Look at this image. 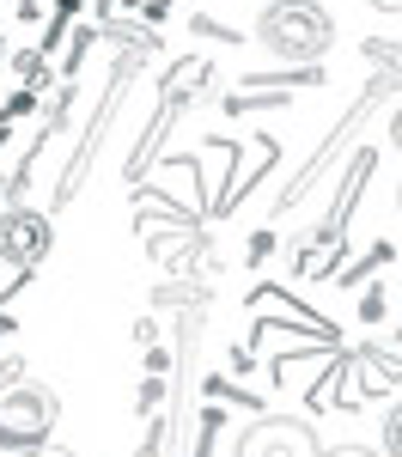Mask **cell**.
<instances>
[{"label": "cell", "mask_w": 402, "mask_h": 457, "mask_svg": "<svg viewBox=\"0 0 402 457\" xmlns=\"http://www.w3.org/2000/svg\"><path fill=\"white\" fill-rule=\"evenodd\" d=\"M256 37L281 55V62H317L329 43H335V19H329L324 0H268L262 19H256Z\"/></svg>", "instance_id": "cell-1"}, {"label": "cell", "mask_w": 402, "mask_h": 457, "mask_svg": "<svg viewBox=\"0 0 402 457\" xmlns=\"http://www.w3.org/2000/svg\"><path fill=\"white\" fill-rule=\"evenodd\" d=\"M55 421H62V396L49 385L19 378V385L0 390V452H37V445H49Z\"/></svg>", "instance_id": "cell-2"}, {"label": "cell", "mask_w": 402, "mask_h": 457, "mask_svg": "<svg viewBox=\"0 0 402 457\" xmlns=\"http://www.w3.org/2000/svg\"><path fill=\"white\" fill-rule=\"evenodd\" d=\"M317 452H324L317 427L299 421V415H256L232 445V457H317Z\"/></svg>", "instance_id": "cell-3"}, {"label": "cell", "mask_w": 402, "mask_h": 457, "mask_svg": "<svg viewBox=\"0 0 402 457\" xmlns=\"http://www.w3.org/2000/svg\"><path fill=\"white\" fill-rule=\"evenodd\" d=\"M49 250H55V226H49V213H43V208L12 202V208L0 213V262H12V269H37Z\"/></svg>", "instance_id": "cell-4"}, {"label": "cell", "mask_w": 402, "mask_h": 457, "mask_svg": "<svg viewBox=\"0 0 402 457\" xmlns=\"http://www.w3.org/2000/svg\"><path fill=\"white\" fill-rule=\"evenodd\" d=\"M360 360H365V385L372 390H397V353L390 348H365Z\"/></svg>", "instance_id": "cell-5"}, {"label": "cell", "mask_w": 402, "mask_h": 457, "mask_svg": "<svg viewBox=\"0 0 402 457\" xmlns=\"http://www.w3.org/2000/svg\"><path fill=\"white\" fill-rule=\"evenodd\" d=\"M390 256H397V245H390V238H378V245L365 250V262H354V269H348V275H335V281H341V287H354V281H365L372 269H384Z\"/></svg>", "instance_id": "cell-6"}, {"label": "cell", "mask_w": 402, "mask_h": 457, "mask_svg": "<svg viewBox=\"0 0 402 457\" xmlns=\"http://www.w3.org/2000/svg\"><path fill=\"white\" fill-rule=\"evenodd\" d=\"M73 25H79V0H62V6H55V19L43 25V55H49V49H55V43H62Z\"/></svg>", "instance_id": "cell-7"}, {"label": "cell", "mask_w": 402, "mask_h": 457, "mask_svg": "<svg viewBox=\"0 0 402 457\" xmlns=\"http://www.w3.org/2000/svg\"><path fill=\"white\" fill-rule=\"evenodd\" d=\"M12 68H19V79H25V92H43V86H49V55H43V49H25Z\"/></svg>", "instance_id": "cell-8"}, {"label": "cell", "mask_w": 402, "mask_h": 457, "mask_svg": "<svg viewBox=\"0 0 402 457\" xmlns=\"http://www.w3.org/2000/svg\"><path fill=\"white\" fill-rule=\"evenodd\" d=\"M92 43H98V25H73V37H68V55H62V73H79V62L92 55Z\"/></svg>", "instance_id": "cell-9"}, {"label": "cell", "mask_w": 402, "mask_h": 457, "mask_svg": "<svg viewBox=\"0 0 402 457\" xmlns=\"http://www.w3.org/2000/svg\"><path fill=\"white\" fill-rule=\"evenodd\" d=\"M244 110H281V92H232L226 116H244Z\"/></svg>", "instance_id": "cell-10"}, {"label": "cell", "mask_w": 402, "mask_h": 457, "mask_svg": "<svg viewBox=\"0 0 402 457\" xmlns=\"http://www.w3.org/2000/svg\"><path fill=\"white\" fill-rule=\"evenodd\" d=\"M384 457H402V409H384Z\"/></svg>", "instance_id": "cell-11"}, {"label": "cell", "mask_w": 402, "mask_h": 457, "mask_svg": "<svg viewBox=\"0 0 402 457\" xmlns=\"http://www.w3.org/2000/svg\"><path fill=\"white\" fill-rule=\"evenodd\" d=\"M214 433H219V409H208V415H201V433H195V452H189V457H208V452H214Z\"/></svg>", "instance_id": "cell-12"}, {"label": "cell", "mask_w": 402, "mask_h": 457, "mask_svg": "<svg viewBox=\"0 0 402 457\" xmlns=\"http://www.w3.org/2000/svg\"><path fill=\"white\" fill-rule=\"evenodd\" d=\"M365 323H384V317H390V293H384V287H372V293H365Z\"/></svg>", "instance_id": "cell-13"}, {"label": "cell", "mask_w": 402, "mask_h": 457, "mask_svg": "<svg viewBox=\"0 0 402 457\" xmlns=\"http://www.w3.org/2000/svg\"><path fill=\"white\" fill-rule=\"evenodd\" d=\"M31 110H37V92H12L6 110H0V122H19V116H31Z\"/></svg>", "instance_id": "cell-14"}, {"label": "cell", "mask_w": 402, "mask_h": 457, "mask_svg": "<svg viewBox=\"0 0 402 457\" xmlns=\"http://www.w3.org/2000/svg\"><path fill=\"white\" fill-rule=\"evenodd\" d=\"M25 378V353H0V390Z\"/></svg>", "instance_id": "cell-15"}, {"label": "cell", "mask_w": 402, "mask_h": 457, "mask_svg": "<svg viewBox=\"0 0 402 457\" xmlns=\"http://www.w3.org/2000/svg\"><path fill=\"white\" fill-rule=\"evenodd\" d=\"M141 457H165V421H152V427H146V439H141Z\"/></svg>", "instance_id": "cell-16"}, {"label": "cell", "mask_w": 402, "mask_h": 457, "mask_svg": "<svg viewBox=\"0 0 402 457\" xmlns=\"http://www.w3.org/2000/svg\"><path fill=\"white\" fill-rule=\"evenodd\" d=\"M268 250H275V232H256V238H250V262H262Z\"/></svg>", "instance_id": "cell-17"}, {"label": "cell", "mask_w": 402, "mask_h": 457, "mask_svg": "<svg viewBox=\"0 0 402 457\" xmlns=\"http://www.w3.org/2000/svg\"><path fill=\"white\" fill-rule=\"evenodd\" d=\"M159 396H165V385H159V378H152V385H141V415H152V403H159Z\"/></svg>", "instance_id": "cell-18"}, {"label": "cell", "mask_w": 402, "mask_h": 457, "mask_svg": "<svg viewBox=\"0 0 402 457\" xmlns=\"http://www.w3.org/2000/svg\"><path fill=\"white\" fill-rule=\"evenodd\" d=\"M19 19H25V25H43V6H37V0H19Z\"/></svg>", "instance_id": "cell-19"}, {"label": "cell", "mask_w": 402, "mask_h": 457, "mask_svg": "<svg viewBox=\"0 0 402 457\" xmlns=\"http://www.w3.org/2000/svg\"><path fill=\"white\" fill-rule=\"evenodd\" d=\"M317 457H378V452H365V445H335V452H317Z\"/></svg>", "instance_id": "cell-20"}, {"label": "cell", "mask_w": 402, "mask_h": 457, "mask_svg": "<svg viewBox=\"0 0 402 457\" xmlns=\"http://www.w3.org/2000/svg\"><path fill=\"white\" fill-rule=\"evenodd\" d=\"M19 457H73V452H62V445H37V452H19Z\"/></svg>", "instance_id": "cell-21"}, {"label": "cell", "mask_w": 402, "mask_h": 457, "mask_svg": "<svg viewBox=\"0 0 402 457\" xmlns=\"http://www.w3.org/2000/svg\"><path fill=\"white\" fill-rule=\"evenodd\" d=\"M372 6H378V12H397V6H402V0H372Z\"/></svg>", "instance_id": "cell-22"}, {"label": "cell", "mask_w": 402, "mask_h": 457, "mask_svg": "<svg viewBox=\"0 0 402 457\" xmlns=\"http://www.w3.org/2000/svg\"><path fill=\"white\" fill-rule=\"evenodd\" d=\"M0 62H6V31H0Z\"/></svg>", "instance_id": "cell-23"}, {"label": "cell", "mask_w": 402, "mask_h": 457, "mask_svg": "<svg viewBox=\"0 0 402 457\" xmlns=\"http://www.w3.org/2000/svg\"><path fill=\"white\" fill-rule=\"evenodd\" d=\"M0 146H6V122H0Z\"/></svg>", "instance_id": "cell-24"}]
</instances>
